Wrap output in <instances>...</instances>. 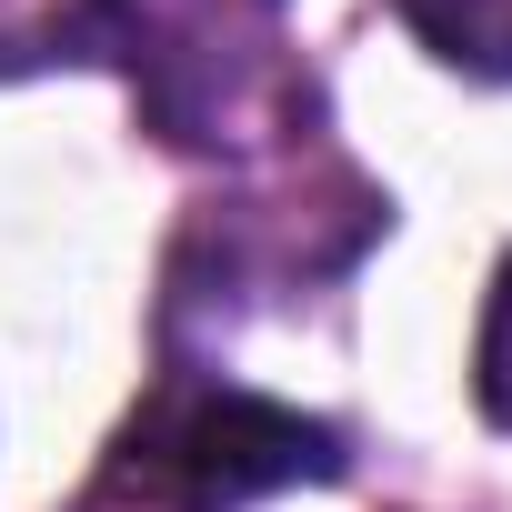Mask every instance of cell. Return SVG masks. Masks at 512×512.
I'll use <instances>...</instances> for the list:
<instances>
[{"label":"cell","instance_id":"cell-1","mask_svg":"<svg viewBox=\"0 0 512 512\" xmlns=\"http://www.w3.org/2000/svg\"><path fill=\"white\" fill-rule=\"evenodd\" d=\"M51 41L111 61L171 151H272L312 111L292 0H61Z\"/></svg>","mask_w":512,"mask_h":512},{"label":"cell","instance_id":"cell-2","mask_svg":"<svg viewBox=\"0 0 512 512\" xmlns=\"http://www.w3.org/2000/svg\"><path fill=\"white\" fill-rule=\"evenodd\" d=\"M342 472V432L272 402V392H241L221 372H191L171 362L131 432L111 442V472H101V502H131V512H241L262 492H292V482H332Z\"/></svg>","mask_w":512,"mask_h":512},{"label":"cell","instance_id":"cell-3","mask_svg":"<svg viewBox=\"0 0 512 512\" xmlns=\"http://www.w3.org/2000/svg\"><path fill=\"white\" fill-rule=\"evenodd\" d=\"M402 31L462 71V81H512V0H392Z\"/></svg>","mask_w":512,"mask_h":512},{"label":"cell","instance_id":"cell-4","mask_svg":"<svg viewBox=\"0 0 512 512\" xmlns=\"http://www.w3.org/2000/svg\"><path fill=\"white\" fill-rule=\"evenodd\" d=\"M472 402H482V422H502V432H512V251H502L492 302H482V342H472Z\"/></svg>","mask_w":512,"mask_h":512}]
</instances>
